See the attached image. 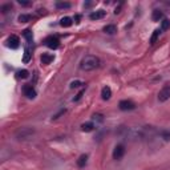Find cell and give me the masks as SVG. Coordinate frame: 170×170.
Masks as SVG:
<instances>
[{
  "label": "cell",
  "mask_w": 170,
  "mask_h": 170,
  "mask_svg": "<svg viewBox=\"0 0 170 170\" xmlns=\"http://www.w3.org/2000/svg\"><path fill=\"white\" fill-rule=\"evenodd\" d=\"M101 61L100 59L97 56H93V54H88V56H85L81 63H80V69L85 71V72H89V71H94L100 66Z\"/></svg>",
  "instance_id": "obj_1"
},
{
  "label": "cell",
  "mask_w": 170,
  "mask_h": 170,
  "mask_svg": "<svg viewBox=\"0 0 170 170\" xmlns=\"http://www.w3.org/2000/svg\"><path fill=\"white\" fill-rule=\"evenodd\" d=\"M33 133H35V129H32V128H21V129L16 132V138L20 139V141H24V139L31 138L33 136Z\"/></svg>",
  "instance_id": "obj_2"
},
{
  "label": "cell",
  "mask_w": 170,
  "mask_h": 170,
  "mask_svg": "<svg viewBox=\"0 0 170 170\" xmlns=\"http://www.w3.org/2000/svg\"><path fill=\"white\" fill-rule=\"evenodd\" d=\"M5 45H7L8 48H11V49H17V48L20 47V39H19V36H16V35L8 36V39L5 40Z\"/></svg>",
  "instance_id": "obj_3"
},
{
  "label": "cell",
  "mask_w": 170,
  "mask_h": 170,
  "mask_svg": "<svg viewBox=\"0 0 170 170\" xmlns=\"http://www.w3.org/2000/svg\"><path fill=\"white\" fill-rule=\"evenodd\" d=\"M44 44L51 48V49H57V48L60 47V40L57 36H48V37L44 40Z\"/></svg>",
  "instance_id": "obj_4"
},
{
  "label": "cell",
  "mask_w": 170,
  "mask_h": 170,
  "mask_svg": "<svg viewBox=\"0 0 170 170\" xmlns=\"http://www.w3.org/2000/svg\"><path fill=\"white\" fill-rule=\"evenodd\" d=\"M170 99V84H165L163 88L160 90L158 93V101L160 102H165Z\"/></svg>",
  "instance_id": "obj_5"
},
{
  "label": "cell",
  "mask_w": 170,
  "mask_h": 170,
  "mask_svg": "<svg viewBox=\"0 0 170 170\" xmlns=\"http://www.w3.org/2000/svg\"><path fill=\"white\" fill-rule=\"evenodd\" d=\"M118 108L122 112H128V110H133V109H136V104L132 100H122V101H120Z\"/></svg>",
  "instance_id": "obj_6"
},
{
  "label": "cell",
  "mask_w": 170,
  "mask_h": 170,
  "mask_svg": "<svg viewBox=\"0 0 170 170\" xmlns=\"http://www.w3.org/2000/svg\"><path fill=\"white\" fill-rule=\"evenodd\" d=\"M124 154H125V146L124 145H117L116 148H114V150H113V158L114 160H121L124 157Z\"/></svg>",
  "instance_id": "obj_7"
},
{
  "label": "cell",
  "mask_w": 170,
  "mask_h": 170,
  "mask_svg": "<svg viewBox=\"0 0 170 170\" xmlns=\"http://www.w3.org/2000/svg\"><path fill=\"white\" fill-rule=\"evenodd\" d=\"M23 93L24 96H27L28 99H35L36 97V90L32 85H24L23 87Z\"/></svg>",
  "instance_id": "obj_8"
},
{
  "label": "cell",
  "mask_w": 170,
  "mask_h": 170,
  "mask_svg": "<svg viewBox=\"0 0 170 170\" xmlns=\"http://www.w3.org/2000/svg\"><path fill=\"white\" fill-rule=\"evenodd\" d=\"M105 15H106V12L104 9H99V11L92 12V14L89 15V19L90 20H100L102 17H105Z\"/></svg>",
  "instance_id": "obj_9"
},
{
  "label": "cell",
  "mask_w": 170,
  "mask_h": 170,
  "mask_svg": "<svg viewBox=\"0 0 170 170\" xmlns=\"http://www.w3.org/2000/svg\"><path fill=\"white\" fill-rule=\"evenodd\" d=\"M40 60H41V63L44 64V65H48V64H51L53 60H54V56H53L52 53H42Z\"/></svg>",
  "instance_id": "obj_10"
},
{
  "label": "cell",
  "mask_w": 170,
  "mask_h": 170,
  "mask_svg": "<svg viewBox=\"0 0 170 170\" xmlns=\"http://www.w3.org/2000/svg\"><path fill=\"white\" fill-rule=\"evenodd\" d=\"M31 56H32V49H31V45L27 44V47L24 48V56H23V61H24V63H29V60H31Z\"/></svg>",
  "instance_id": "obj_11"
},
{
  "label": "cell",
  "mask_w": 170,
  "mask_h": 170,
  "mask_svg": "<svg viewBox=\"0 0 170 170\" xmlns=\"http://www.w3.org/2000/svg\"><path fill=\"white\" fill-rule=\"evenodd\" d=\"M101 97H102V100H109L112 97V89L110 87H104L101 89Z\"/></svg>",
  "instance_id": "obj_12"
},
{
  "label": "cell",
  "mask_w": 170,
  "mask_h": 170,
  "mask_svg": "<svg viewBox=\"0 0 170 170\" xmlns=\"http://www.w3.org/2000/svg\"><path fill=\"white\" fill-rule=\"evenodd\" d=\"M23 37L27 40V44L31 45L32 44V40H33V35H32L31 29H24V31H23Z\"/></svg>",
  "instance_id": "obj_13"
},
{
  "label": "cell",
  "mask_w": 170,
  "mask_h": 170,
  "mask_svg": "<svg viewBox=\"0 0 170 170\" xmlns=\"http://www.w3.org/2000/svg\"><path fill=\"white\" fill-rule=\"evenodd\" d=\"M72 24H73V19H72V17H69V16H65V17H63V19L60 20V26L64 27V28L71 27Z\"/></svg>",
  "instance_id": "obj_14"
},
{
  "label": "cell",
  "mask_w": 170,
  "mask_h": 170,
  "mask_svg": "<svg viewBox=\"0 0 170 170\" xmlns=\"http://www.w3.org/2000/svg\"><path fill=\"white\" fill-rule=\"evenodd\" d=\"M151 19L154 21H160L163 19V12L161 9H154L153 11V15H151Z\"/></svg>",
  "instance_id": "obj_15"
},
{
  "label": "cell",
  "mask_w": 170,
  "mask_h": 170,
  "mask_svg": "<svg viewBox=\"0 0 170 170\" xmlns=\"http://www.w3.org/2000/svg\"><path fill=\"white\" fill-rule=\"evenodd\" d=\"M104 32L108 35H113L117 32V27L114 26V24H108V26L104 27Z\"/></svg>",
  "instance_id": "obj_16"
},
{
  "label": "cell",
  "mask_w": 170,
  "mask_h": 170,
  "mask_svg": "<svg viewBox=\"0 0 170 170\" xmlns=\"http://www.w3.org/2000/svg\"><path fill=\"white\" fill-rule=\"evenodd\" d=\"M87 162H88V156L87 154H81L80 157H78V160H77V166L78 167H84L85 165H87Z\"/></svg>",
  "instance_id": "obj_17"
},
{
  "label": "cell",
  "mask_w": 170,
  "mask_h": 170,
  "mask_svg": "<svg viewBox=\"0 0 170 170\" xmlns=\"http://www.w3.org/2000/svg\"><path fill=\"white\" fill-rule=\"evenodd\" d=\"M94 129V124L93 122H85V124H82L81 125V130L82 132H92Z\"/></svg>",
  "instance_id": "obj_18"
},
{
  "label": "cell",
  "mask_w": 170,
  "mask_h": 170,
  "mask_svg": "<svg viewBox=\"0 0 170 170\" xmlns=\"http://www.w3.org/2000/svg\"><path fill=\"white\" fill-rule=\"evenodd\" d=\"M170 28V20L166 19V17H163L161 20V31H167Z\"/></svg>",
  "instance_id": "obj_19"
},
{
  "label": "cell",
  "mask_w": 170,
  "mask_h": 170,
  "mask_svg": "<svg viewBox=\"0 0 170 170\" xmlns=\"http://www.w3.org/2000/svg\"><path fill=\"white\" fill-rule=\"evenodd\" d=\"M160 33H161V29H156L153 32V35H151V37H150V44H156L157 40L160 37Z\"/></svg>",
  "instance_id": "obj_20"
},
{
  "label": "cell",
  "mask_w": 170,
  "mask_h": 170,
  "mask_svg": "<svg viewBox=\"0 0 170 170\" xmlns=\"http://www.w3.org/2000/svg\"><path fill=\"white\" fill-rule=\"evenodd\" d=\"M28 76H29V72L27 69H21V71H19L16 73V77L17 78H23V80L24 78H28Z\"/></svg>",
  "instance_id": "obj_21"
},
{
  "label": "cell",
  "mask_w": 170,
  "mask_h": 170,
  "mask_svg": "<svg viewBox=\"0 0 170 170\" xmlns=\"http://www.w3.org/2000/svg\"><path fill=\"white\" fill-rule=\"evenodd\" d=\"M56 8H59V9H68V8H71V3L59 2V3H56Z\"/></svg>",
  "instance_id": "obj_22"
},
{
  "label": "cell",
  "mask_w": 170,
  "mask_h": 170,
  "mask_svg": "<svg viewBox=\"0 0 170 170\" xmlns=\"http://www.w3.org/2000/svg\"><path fill=\"white\" fill-rule=\"evenodd\" d=\"M160 136L165 139V141H170V130H161Z\"/></svg>",
  "instance_id": "obj_23"
},
{
  "label": "cell",
  "mask_w": 170,
  "mask_h": 170,
  "mask_svg": "<svg viewBox=\"0 0 170 170\" xmlns=\"http://www.w3.org/2000/svg\"><path fill=\"white\" fill-rule=\"evenodd\" d=\"M93 121H96V122H102L104 121V116H102L101 113H94L93 116H92Z\"/></svg>",
  "instance_id": "obj_24"
},
{
  "label": "cell",
  "mask_w": 170,
  "mask_h": 170,
  "mask_svg": "<svg viewBox=\"0 0 170 170\" xmlns=\"http://www.w3.org/2000/svg\"><path fill=\"white\" fill-rule=\"evenodd\" d=\"M31 19H32L31 15H20L19 16V21L20 23H27V21H29Z\"/></svg>",
  "instance_id": "obj_25"
},
{
  "label": "cell",
  "mask_w": 170,
  "mask_h": 170,
  "mask_svg": "<svg viewBox=\"0 0 170 170\" xmlns=\"http://www.w3.org/2000/svg\"><path fill=\"white\" fill-rule=\"evenodd\" d=\"M82 85H85L82 81H78V80H76V81H72V82H71V89L80 88V87H82Z\"/></svg>",
  "instance_id": "obj_26"
},
{
  "label": "cell",
  "mask_w": 170,
  "mask_h": 170,
  "mask_svg": "<svg viewBox=\"0 0 170 170\" xmlns=\"http://www.w3.org/2000/svg\"><path fill=\"white\" fill-rule=\"evenodd\" d=\"M12 9V5L8 3V4H4V5H2V12L3 14H7V12H9Z\"/></svg>",
  "instance_id": "obj_27"
},
{
  "label": "cell",
  "mask_w": 170,
  "mask_h": 170,
  "mask_svg": "<svg viewBox=\"0 0 170 170\" xmlns=\"http://www.w3.org/2000/svg\"><path fill=\"white\" fill-rule=\"evenodd\" d=\"M84 92H85V89H81V92H80V93H78V94L75 97V99H73V101L76 102V101H78V100H80L81 97H82V94H84Z\"/></svg>",
  "instance_id": "obj_28"
},
{
  "label": "cell",
  "mask_w": 170,
  "mask_h": 170,
  "mask_svg": "<svg viewBox=\"0 0 170 170\" xmlns=\"http://www.w3.org/2000/svg\"><path fill=\"white\" fill-rule=\"evenodd\" d=\"M19 4L24 5V7H27V5H31L32 3H31V2H24V0H19Z\"/></svg>",
  "instance_id": "obj_29"
},
{
  "label": "cell",
  "mask_w": 170,
  "mask_h": 170,
  "mask_svg": "<svg viewBox=\"0 0 170 170\" xmlns=\"http://www.w3.org/2000/svg\"><path fill=\"white\" fill-rule=\"evenodd\" d=\"M75 19H76V23H80V15H76Z\"/></svg>",
  "instance_id": "obj_30"
}]
</instances>
